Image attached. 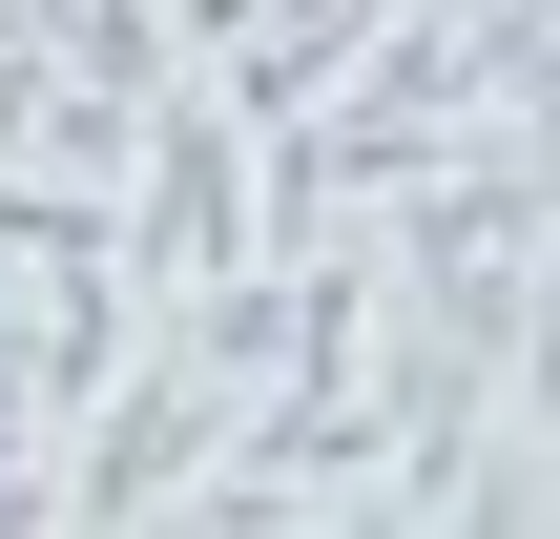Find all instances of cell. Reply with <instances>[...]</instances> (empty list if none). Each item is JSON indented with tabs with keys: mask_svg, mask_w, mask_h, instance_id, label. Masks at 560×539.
Returning a JSON list of instances; mask_svg holds the SVG:
<instances>
[{
	"mask_svg": "<svg viewBox=\"0 0 560 539\" xmlns=\"http://www.w3.org/2000/svg\"><path fill=\"white\" fill-rule=\"evenodd\" d=\"M499 395H520V436H540V457H560V270H540V291H520V332H499Z\"/></svg>",
	"mask_w": 560,
	"mask_h": 539,
	"instance_id": "2",
	"label": "cell"
},
{
	"mask_svg": "<svg viewBox=\"0 0 560 539\" xmlns=\"http://www.w3.org/2000/svg\"><path fill=\"white\" fill-rule=\"evenodd\" d=\"M0 436H42V353H21V312H0Z\"/></svg>",
	"mask_w": 560,
	"mask_h": 539,
	"instance_id": "3",
	"label": "cell"
},
{
	"mask_svg": "<svg viewBox=\"0 0 560 539\" xmlns=\"http://www.w3.org/2000/svg\"><path fill=\"white\" fill-rule=\"evenodd\" d=\"M104 229H125V270H145V291H187V270H229V249H249V104H229L208 62H166V83H145V145H125V187H104Z\"/></svg>",
	"mask_w": 560,
	"mask_h": 539,
	"instance_id": "1",
	"label": "cell"
}]
</instances>
